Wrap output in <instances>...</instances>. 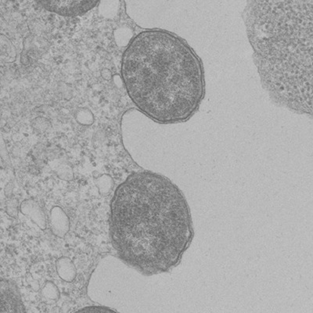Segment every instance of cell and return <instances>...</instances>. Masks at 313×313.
I'll list each match as a JSON object with an SVG mask.
<instances>
[{
    "label": "cell",
    "mask_w": 313,
    "mask_h": 313,
    "mask_svg": "<svg viewBox=\"0 0 313 313\" xmlns=\"http://www.w3.org/2000/svg\"><path fill=\"white\" fill-rule=\"evenodd\" d=\"M109 232L119 259L146 277L176 267L194 235L182 190L168 177L145 169L132 173L114 192Z\"/></svg>",
    "instance_id": "6da1fadb"
},
{
    "label": "cell",
    "mask_w": 313,
    "mask_h": 313,
    "mask_svg": "<svg viewBox=\"0 0 313 313\" xmlns=\"http://www.w3.org/2000/svg\"><path fill=\"white\" fill-rule=\"evenodd\" d=\"M0 313H27L18 286L0 277Z\"/></svg>",
    "instance_id": "5b68a950"
},
{
    "label": "cell",
    "mask_w": 313,
    "mask_h": 313,
    "mask_svg": "<svg viewBox=\"0 0 313 313\" xmlns=\"http://www.w3.org/2000/svg\"><path fill=\"white\" fill-rule=\"evenodd\" d=\"M100 75L102 76L103 79L107 81H111L113 77L112 72L111 70L108 69V68H104L100 71Z\"/></svg>",
    "instance_id": "e0dca14e"
},
{
    "label": "cell",
    "mask_w": 313,
    "mask_h": 313,
    "mask_svg": "<svg viewBox=\"0 0 313 313\" xmlns=\"http://www.w3.org/2000/svg\"><path fill=\"white\" fill-rule=\"evenodd\" d=\"M96 185L98 188L99 192L103 196H108L113 190L114 183L113 179L109 175L104 174L100 175L96 179Z\"/></svg>",
    "instance_id": "7c38bea8"
},
{
    "label": "cell",
    "mask_w": 313,
    "mask_h": 313,
    "mask_svg": "<svg viewBox=\"0 0 313 313\" xmlns=\"http://www.w3.org/2000/svg\"><path fill=\"white\" fill-rule=\"evenodd\" d=\"M32 126L36 130L39 131V132H43V131L46 130L48 128L49 122L43 117H38V118H35L34 120Z\"/></svg>",
    "instance_id": "2e32d148"
},
{
    "label": "cell",
    "mask_w": 313,
    "mask_h": 313,
    "mask_svg": "<svg viewBox=\"0 0 313 313\" xmlns=\"http://www.w3.org/2000/svg\"><path fill=\"white\" fill-rule=\"evenodd\" d=\"M42 294L49 299H57L60 295L57 287L52 282H46L42 288Z\"/></svg>",
    "instance_id": "5bb4252c"
},
{
    "label": "cell",
    "mask_w": 313,
    "mask_h": 313,
    "mask_svg": "<svg viewBox=\"0 0 313 313\" xmlns=\"http://www.w3.org/2000/svg\"><path fill=\"white\" fill-rule=\"evenodd\" d=\"M58 276L66 282H72L75 280L77 271L73 262L68 257H60L56 262Z\"/></svg>",
    "instance_id": "ba28073f"
},
{
    "label": "cell",
    "mask_w": 313,
    "mask_h": 313,
    "mask_svg": "<svg viewBox=\"0 0 313 313\" xmlns=\"http://www.w3.org/2000/svg\"><path fill=\"white\" fill-rule=\"evenodd\" d=\"M243 19L269 98L290 112L312 117L313 0L248 1Z\"/></svg>",
    "instance_id": "3957f363"
},
{
    "label": "cell",
    "mask_w": 313,
    "mask_h": 313,
    "mask_svg": "<svg viewBox=\"0 0 313 313\" xmlns=\"http://www.w3.org/2000/svg\"><path fill=\"white\" fill-rule=\"evenodd\" d=\"M121 78L135 109L158 125L187 122L205 97L200 57L182 37L161 28L134 35L121 57Z\"/></svg>",
    "instance_id": "7a4b0ae2"
},
{
    "label": "cell",
    "mask_w": 313,
    "mask_h": 313,
    "mask_svg": "<svg viewBox=\"0 0 313 313\" xmlns=\"http://www.w3.org/2000/svg\"><path fill=\"white\" fill-rule=\"evenodd\" d=\"M17 49L13 42L6 35L0 34V61L14 63L17 59Z\"/></svg>",
    "instance_id": "9c48e42d"
},
{
    "label": "cell",
    "mask_w": 313,
    "mask_h": 313,
    "mask_svg": "<svg viewBox=\"0 0 313 313\" xmlns=\"http://www.w3.org/2000/svg\"><path fill=\"white\" fill-rule=\"evenodd\" d=\"M75 313H117L113 310H110L108 308L102 307V306H88L83 308Z\"/></svg>",
    "instance_id": "9a60e30c"
},
{
    "label": "cell",
    "mask_w": 313,
    "mask_h": 313,
    "mask_svg": "<svg viewBox=\"0 0 313 313\" xmlns=\"http://www.w3.org/2000/svg\"><path fill=\"white\" fill-rule=\"evenodd\" d=\"M21 212L28 216L42 229H46V219L44 212L38 203L33 200H25L21 206Z\"/></svg>",
    "instance_id": "52a82bcc"
},
{
    "label": "cell",
    "mask_w": 313,
    "mask_h": 313,
    "mask_svg": "<svg viewBox=\"0 0 313 313\" xmlns=\"http://www.w3.org/2000/svg\"><path fill=\"white\" fill-rule=\"evenodd\" d=\"M134 36L133 29L129 26H120L114 31V38L117 46L126 47Z\"/></svg>",
    "instance_id": "8fae6325"
},
{
    "label": "cell",
    "mask_w": 313,
    "mask_h": 313,
    "mask_svg": "<svg viewBox=\"0 0 313 313\" xmlns=\"http://www.w3.org/2000/svg\"><path fill=\"white\" fill-rule=\"evenodd\" d=\"M98 10L100 14L107 19L113 20L117 17L121 7L119 1H102L99 2Z\"/></svg>",
    "instance_id": "30bf717a"
},
{
    "label": "cell",
    "mask_w": 313,
    "mask_h": 313,
    "mask_svg": "<svg viewBox=\"0 0 313 313\" xmlns=\"http://www.w3.org/2000/svg\"><path fill=\"white\" fill-rule=\"evenodd\" d=\"M38 3L54 14L64 17L83 15L98 5V1H75V0H53L39 1Z\"/></svg>",
    "instance_id": "277c9868"
},
{
    "label": "cell",
    "mask_w": 313,
    "mask_h": 313,
    "mask_svg": "<svg viewBox=\"0 0 313 313\" xmlns=\"http://www.w3.org/2000/svg\"><path fill=\"white\" fill-rule=\"evenodd\" d=\"M112 81L113 82L114 84L115 85L117 88H122L123 87V82L121 79V75H114L112 77Z\"/></svg>",
    "instance_id": "ac0fdd59"
},
{
    "label": "cell",
    "mask_w": 313,
    "mask_h": 313,
    "mask_svg": "<svg viewBox=\"0 0 313 313\" xmlns=\"http://www.w3.org/2000/svg\"><path fill=\"white\" fill-rule=\"evenodd\" d=\"M75 120L82 125H91L94 122V115L90 110L85 108H80L75 112Z\"/></svg>",
    "instance_id": "4fadbf2b"
},
{
    "label": "cell",
    "mask_w": 313,
    "mask_h": 313,
    "mask_svg": "<svg viewBox=\"0 0 313 313\" xmlns=\"http://www.w3.org/2000/svg\"><path fill=\"white\" fill-rule=\"evenodd\" d=\"M50 223L51 231L58 237H64L69 231V219L59 207H55L50 211Z\"/></svg>",
    "instance_id": "8992f818"
}]
</instances>
